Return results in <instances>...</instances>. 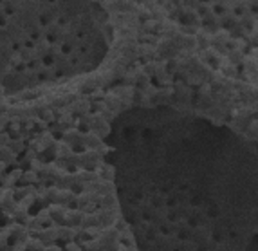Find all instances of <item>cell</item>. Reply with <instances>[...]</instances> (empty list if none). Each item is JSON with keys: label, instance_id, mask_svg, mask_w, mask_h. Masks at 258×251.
Listing matches in <instances>:
<instances>
[{"label": "cell", "instance_id": "obj_3", "mask_svg": "<svg viewBox=\"0 0 258 251\" xmlns=\"http://www.w3.org/2000/svg\"><path fill=\"white\" fill-rule=\"evenodd\" d=\"M44 251H60V247H56V246H52V247H47V249H44Z\"/></svg>", "mask_w": 258, "mask_h": 251}, {"label": "cell", "instance_id": "obj_2", "mask_svg": "<svg viewBox=\"0 0 258 251\" xmlns=\"http://www.w3.org/2000/svg\"><path fill=\"white\" fill-rule=\"evenodd\" d=\"M67 249H69V251H80V246H76V244H67Z\"/></svg>", "mask_w": 258, "mask_h": 251}, {"label": "cell", "instance_id": "obj_1", "mask_svg": "<svg viewBox=\"0 0 258 251\" xmlns=\"http://www.w3.org/2000/svg\"><path fill=\"white\" fill-rule=\"evenodd\" d=\"M24 251H44V246H42L40 240H27V244L24 247Z\"/></svg>", "mask_w": 258, "mask_h": 251}]
</instances>
